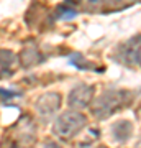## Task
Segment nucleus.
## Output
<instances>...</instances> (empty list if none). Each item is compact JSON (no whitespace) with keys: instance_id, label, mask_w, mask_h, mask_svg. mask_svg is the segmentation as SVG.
Returning <instances> with one entry per match:
<instances>
[{"instance_id":"obj_1","label":"nucleus","mask_w":141,"mask_h":148,"mask_svg":"<svg viewBox=\"0 0 141 148\" xmlns=\"http://www.w3.org/2000/svg\"><path fill=\"white\" fill-rule=\"evenodd\" d=\"M84 125H85V117L82 114H79L76 110H67V112H63L54 120L52 132L58 137L69 138V137H74L76 133L80 132Z\"/></svg>"},{"instance_id":"obj_2","label":"nucleus","mask_w":141,"mask_h":148,"mask_svg":"<svg viewBox=\"0 0 141 148\" xmlns=\"http://www.w3.org/2000/svg\"><path fill=\"white\" fill-rule=\"evenodd\" d=\"M128 92L125 90H105L94 104V114L97 119H107L110 114L125 106Z\"/></svg>"},{"instance_id":"obj_3","label":"nucleus","mask_w":141,"mask_h":148,"mask_svg":"<svg viewBox=\"0 0 141 148\" xmlns=\"http://www.w3.org/2000/svg\"><path fill=\"white\" fill-rule=\"evenodd\" d=\"M59 106H61V95L56 92H48V94H43L36 101L35 109L41 117L49 119L59 110Z\"/></svg>"},{"instance_id":"obj_4","label":"nucleus","mask_w":141,"mask_h":148,"mask_svg":"<svg viewBox=\"0 0 141 148\" xmlns=\"http://www.w3.org/2000/svg\"><path fill=\"white\" fill-rule=\"evenodd\" d=\"M92 97H94V87L80 84V86H76L69 92L67 104L71 107H74V109H84V107H87L90 104Z\"/></svg>"},{"instance_id":"obj_5","label":"nucleus","mask_w":141,"mask_h":148,"mask_svg":"<svg viewBox=\"0 0 141 148\" xmlns=\"http://www.w3.org/2000/svg\"><path fill=\"white\" fill-rule=\"evenodd\" d=\"M110 133H112V137L115 138L116 142H126L131 137V133H133V125L128 120H118L112 125Z\"/></svg>"},{"instance_id":"obj_6","label":"nucleus","mask_w":141,"mask_h":148,"mask_svg":"<svg viewBox=\"0 0 141 148\" xmlns=\"http://www.w3.org/2000/svg\"><path fill=\"white\" fill-rule=\"evenodd\" d=\"M126 58L141 66V36L135 38V40H131V41L128 43V48H126Z\"/></svg>"},{"instance_id":"obj_7","label":"nucleus","mask_w":141,"mask_h":148,"mask_svg":"<svg viewBox=\"0 0 141 148\" xmlns=\"http://www.w3.org/2000/svg\"><path fill=\"white\" fill-rule=\"evenodd\" d=\"M102 2H104V0H87V5L89 7H99V5H102Z\"/></svg>"},{"instance_id":"obj_8","label":"nucleus","mask_w":141,"mask_h":148,"mask_svg":"<svg viewBox=\"0 0 141 148\" xmlns=\"http://www.w3.org/2000/svg\"><path fill=\"white\" fill-rule=\"evenodd\" d=\"M43 148H63V147H59L58 143H54V142H49V143H46Z\"/></svg>"},{"instance_id":"obj_9","label":"nucleus","mask_w":141,"mask_h":148,"mask_svg":"<svg viewBox=\"0 0 141 148\" xmlns=\"http://www.w3.org/2000/svg\"><path fill=\"white\" fill-rule=\"evenodd\" d=\"M136 148H141V143H138V145H136Z\"/></svg>"},{"instance_id":"obj_10","label":"nucleus","mask_w":141,"mask_h":148,"mask_svg":"<svg viewBox=\"0 0 141 148\" xmlns=\"http://www.w3.org/2000/svg\"><path fill=\"white\" fill-rule=\"evenodd\" d=\"M99 148H107V147H99Z\"/></svg>"}]
</instances>
